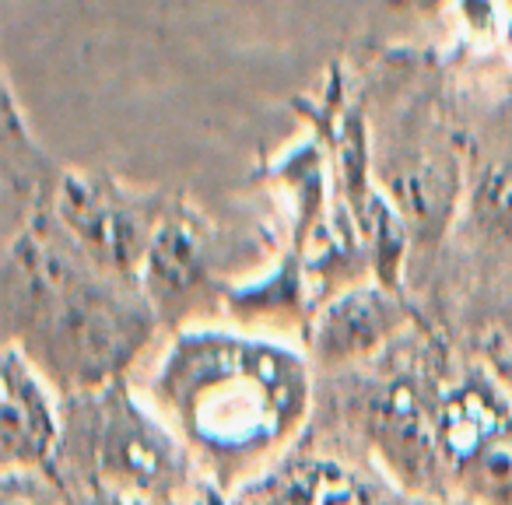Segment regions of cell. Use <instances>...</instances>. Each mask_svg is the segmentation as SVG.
I'll return each instance as SVG.
<instances>
[{
  "label": "cell",
  "mask_w": 512,
  "mask_h": 505,
  "mask_svg": "<svg viewBox=\"0 0 512 505\" xmlns=\"http://www.w3.org/2000/svg\"><path fill=\"white\" fill-rule=\"evenodd\" d=\"M155 327L141 285L99 271L53 214L8 239L4 334L67 397L116 383Z\"/></svg>",
  "instance_id": "6da1fadb"
},
{
  "label": "cell",
  "mask_w": 512,
  "mask_h": 505,
  "mask_svg": "<svg viewBox=\"0 0 512 505\" xmlns=\"http://www.w3.org/2000/svg\"><path fill=\"white\" fill-rule=\"evenodd\" d=\"M155 397L214 477L232 484L299 432L309 365L264 337L190 330L165 351Z\"/></svg>",
  "instance_id": "7a4b0ae2"
},
{
  "label": "cell",
  "mask_w": 512,
  "mask_h": 505,
  "mask_svg": "<svg viewBox=\"0 0 512 505\" xmlns=\"http://www.w3.org/2000/svg\"><path fill=\"white\" fill-rule=\"evenodd\" d=\"M50 474L64 491H116L148 505H176L190 488V456L123 379L71 393Z\"/></svg>",
  "instance_id": "3957f363"
},
{
  "label": "cell",
  "mask_w": 512,
  "mask_h": 505,
  "mask_svg": "<svg viewBox=\"0 0 512 505\" xmlns=\"http://www.w3.org/2000/svg\"><path fill=\"white\" fill-rule=\"evenodd\" d=\"M169 204L102 172H64L50 214L99 271L137 281Z\"/></svg>",
  "instance_id": "277c9868"
},
{
  "label": "cell",
  "mask_w": 512,
  "mask_h": 505,
  "mask_svg": "<svg viewBox=\"0 0 512 505\" xmlns=\"http://www.w3.org/2000/svg\"><path fill=\"white\" fill-rule=\"evenodd\" d=\"M435 439L456 484L484 505H512V404L488 379H463L428 400Z\"/></svg>",
  "instance_id": "5b68a950"
},
{
  "label": "cell",
  "mask_w": 512,
  "mask_h": 505,
  "mask_svg": "<svg viewBox=\"0 0 512 505\" xmlns=\"http://www.w3.org/2000/svg\"><path fill=\"white\" fill-rule=\"evenodd\" d=\"M141 292L158 323H179L211 299V235L186 204L172 200L141 267Z\"/></svg>",
  "instance_id": "8992f818"
},
{
  "label": "cell",
  "mask_w": 512,
  "mask_h": 505,
  "mask_svg": "<svg viewBox=\"0 0 512 505\" xmlns=\"http://www.w3.org/2000/svg\"><path fill=\"white\" fill-rule=\"evenodd\" d=\"M365 435L386 460V467L418 491H435L446 474V463L435 439L428 397H421L407 379L379 386L365 404Z\"/></svg>",
  "instance_id": "52a82bcc"
},
{
  "label": "cell",
  "mask_w": 512,
  "mask_h": 505,
  "mask_svg": "<svg viewBox=\"0 0 512 505\" xmlns=\"http://www.w3.org/2000/svg\"><path fill=\"white\" fill-rule=\"evenodd\" d=\"M64 411H57L36 365L18 348H4V411H0V449L4 470H46L60 446Z\"/></svg>",
  "instance_id": "ba28073f"
},
{
  "label": "cell",
  "mask_w": 512,
  "mask_h": 505,
  "mask_svg": "<svg viewBox=\"0 0 512 505\" xmlns=\"http://www.w3.org/2000/svg\"><path fill=\"white\" fill-rule=\"evenodd\" d=\"M411 309L390 285H362L337 295L313 330V358L320 365H344L376 351L407 327Z\"/></svg>",
  "instance_id": "9c48e42d"
},
{
  "label": "cell",
  "mask_w": 512,
  "mask_h": 505,
  "mask_svg": "<svg viewBox=\"0 0 512 505\" xmlns=\"http://www.w3.org/2000/svg\"><path fill=\"white\" fill-rule=\"evenodd\" d=\"M0 176H4V221H8V239L29 228L32 221L46 218L43 207L57 200L60 179L64 172L36 148L29 134H25L22 120L15 113V99L11 88L4 92V141H0Z\"/></svg>",
  "instance_id": "30bf717a"
},
{
  "label": "cell",
  "mask_w": 512,
  "mask_h": 505,
  "mask_svg": "<svg viewBox=\"0 0 512 505\" xmlns=\"http://www.w3.org/2000/svg\"><path fill=\"white\" fill-rule=\"evenodd\" d=\"M456 162L449 151H439L435 144H407L393 155L390 190L404 211L407 225L421 235H439L446 218L453 214L456 200Z\"/></svg>",
  "instance_id": "8fae6325"
},
{
  "label": "cell",
  "mask_w": 512,
  "mask_h": 505,
  "mask_svg": "<svg viewBox=\"0 0 512 505\" xmlns=\"http://www.w3.org/2000/svg\"><path fill=\"white\" fill-rule=\"evenodd\" d=\"M232 505H376L358 477L327 460L288 463L271 477H256Z\"/></svg>",
  "instance_id": "7c38bea8"
},
{
  "label": "cell",
  "mask_w": 512,
  "mask_h": 505,
  "mask_svg": "<svg viewBox=\"0 0 512 505\" xmlns=\"http://www.w3.org/2000/svg\"><path fill=\"white\" fill-rule=\"evenodd\" d=\"M474 221L491 239L512 246V158L491 165L474 190Z\"/></svg>",
  "instance_id": "4fadbf2b"
},
{
  "label": "cell",
  "mask_w": 512,
  "mask_h": 505,
  "mask_svg": "<svg viewBox=\"0 0 512 505\" xmlns=\"http://www.w3.org/2000/svg\"><path fill=\"white\" fill-rule=\"evenodd\" d=\"M0 505H67V491L46 470H4Z\"/></svg>",
  "instance_id": "5bb4252c"
},
{
  "label": "cell",
  "mask_w": 512,
  "mask_h": 505,
  "mask_svg": "<svg viewBox=\"0 0 512 505\" xmlns=\"http://www.w3.org/2000/svg\"><path fill=\"white\" fill-rule=\"evenodd\" d=\"M67 505H148L116 491H67Z\"/></svg>",
  "instance_id": "9a60e30c"
},
{
  "label": "cell",
  "mask_w": 512,
  "mask_h": 505,
  "mask_svg": "<svg viewBox=\"0 0 512 505\" xmlns=\"http://www.w3.org/2000/svg\"><path fill=\"white\" fill-rule=\"evenodd\" d=\"M488 362H491V369H495L498 383H502L505 390L512 393V351L509 348H495L488 355Z\"/></svg>",
  "instance_id": "2e32d148"
}]
</instances>
